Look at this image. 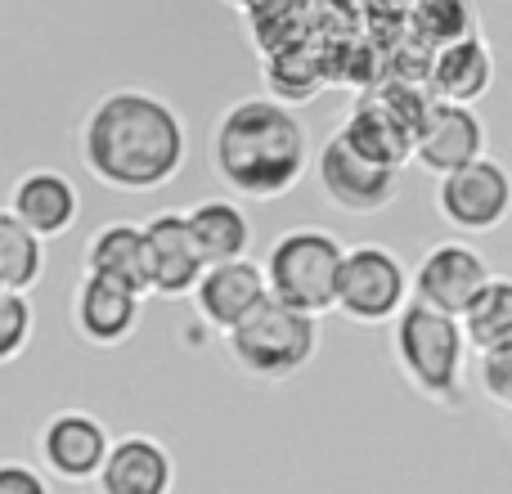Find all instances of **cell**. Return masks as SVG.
I'll list each match as a JSON object with an SVG mask.
<instances>
[{"label":"cell","mask_w":512,"mask_h":494,"mask_svg":"<svg viewBox=\"0 0 512 494\" xmlns=\"http://www.w3.org/2000/svg\"><path fill=\"white\" fill-rule=\"evenodd\" d=\"M81 167L113 194H153L189 162V126L171 99L117 86L90 104L77 131Z\"/></svg>","instance_id":"1"},{"label":"cell","mask_w":512,"mask_h":494,"mask_svg":"<svg viewBox=\"0 0 512 494\" xmlns=\"http://www.w3.org/2000/svg\"><path fill=\"white\" fill-rule=\"evenodd\" d=\"M5 207L27 225V230H36L45 243H50V239H63V234L77 225L81 194H77V185H72L63 171L32 167V171H23V176L14 180Z\"/></svg>","instance_id":"18"},{"label":"cell","mask_w":512,"mask_h":494,"mask_svg":"<svg viewBox=\"0 0 512 494\" xmlns=\"http://www.w3.org/2000/svg\"><path fill=\"white\" fill-rule=\"evenodd\" d=\"M265 297H270V283H265V265L252 261V256L207 265L203 279H198L194 292H189V301H194L198 319H203L212 333H221V337L234 333V328H239Z\"/></svg>","instance_id":"13"},{"label":"cell","mask_w":512,"mask_h":494,"mask_svg":"<svg viewBox=\"0 0 512 494\" xmlns=\"http://www.w3.org/2000/svg\"><path fill=\"white\" fill-rule=\"evenodd\" d=\"M490 261L481 256V247H472L468 239H441L432 243L414 265V301L445 315H459L477 301V292L490 283Z\"/></svg>","instance_id":"10"},{"label":"cell","mask_w":512,"mask_h":494,"mask_svg":"<svg viewBox=\"0 0 512 494\" xmlns=\"http://www.w3.org/2000/svg\"><path fill=\"white\" fill-rule=\"evenodd\" d=\"M225 5H234V9H252V5H261V0H225Z\"/></svg>","instance_id":"27"},{"label":"cell","mask_w":512,"mask_h":494,"mask_svg":"<svg viewBox=\"0 0 512 494\" xmlns=\"http://www.w3.org/2000/svg\"><path fill=\"white\" fill-rule=\"evenodd\" d=\"M230 360L252 382H288L319 355V319L265 297L234 333H225Z\"/></svg>","instance_id":"4"},{"label":"cell","mask_w":512,"mask_h":494,"mask_svg":"<svg viewBox=\"0 0 512 494\" xmlns=\"http://www.w3.org/2000/svg\"><path fill=\"white\" fill-rule=\"evenodd\" d=\"M185 216H189V230H194V243L207 265L252 256V221L234 198H198Z\"/></svg>","instance_id":"19"},{"label":"cell","mask_w":512,"mask_h":494,"mask_svg":"<svg viewBox=\"0 0 512 494\" xmlns=\"http://www.w3.org/2000/svg\"><path fill=\"white\" fill-rule=\"evenodd\" d=\"M346 243L333 230L319 225H301V230H283L265 252V283L270 297L292 310L324 319L337 310V279H342Z\"/></svg>","instance_id":"5"},{"label":"cell","mask_w":512,"mask_h":494,"mask_svg":"<svg viewBox=\"0 0 512 494\" xmlns=\"http://www.w3.org/2000/svg\"><path fill=\"white\" fill-rule=\"evenodd\" d=\"M463 333H468L472 355L512 342V274H490L477 301L463 310Z\"/></svg>","instance_id":"22"},{"label":"cell","mask_w":512,"mask_h":494,"mask_svg":"<svg viewBox=\"0 0 512 494\" xmlns=\"http://www.w3.org/2000/svg\"><path fill=\"white\" fill-rule=\"evenodd\" d=\"M436 212L450 230L468 234H495L512 216V171L499 158H477L468 167L436 176Z\"/></svg>","instance_id":"7"},{"label":"cell","mask_w":512,"mask_h":494,"mask_svg":"<svg viewBox=\"0 0 512 494\" xmlns=\"http://www.w3.org/2000/svg\"><path fill=\"white\" fill-rule=\"evenodd\" d=\"M477 387L495 409L512 414V342L477 355Z\"/></svg>","instance_id":"25"},{"label":"cell","mask_w":512,"mask_h":494,"mask_svg":"<svg viewBox=\"0 0 512 494\" xmlns=\"http://www.w3.org/2000/svg\"><path fill=\"white\" fill-rule=\"evenodd\" d=\"M140 306H144V292L135 283L86 270L77 279V292H72V328H77L81 342L99 346V351H113V346L135 337Z\"/></svg>","instance_id":"12"},{"label":"cell","mask_w":512,"mask_h":494,"mask_svg":"<svg viewBox=\"0 0 512 494\" xmlns=\"http://www.w3.org/2000/svg\"><path fill=\"white\" fill-rule=\"evenodd\" d=\"M144 247H149V292L153 297H189L194 283L203 279L207 261L194 243L189 230V216L167 207V212H153L144 221Z\"/></svg>","instance_id":"14"},{"label":"cell","mask_w":512,"mask_h":494,"mask_svg":"<svg viewBox=\"0 0 512 494\" xmlns=\"http://www.w3.org/2000/svg\"><path fill=\"white\" fill-rule=\"evenodd\" d=\"M490 131L477 104H450V99H432L414 131V162L432 176H450V171L468 167V162L486 158Z\"/></svg>","instance_id":"11"},{"label":"cell","mask_w":512,"mask_h":494,"mask_svg":"<svg viewBox=\"0 0 512 494\" xmlns=\"http://www.w3.org/2000/svg\"><path fill=\"white\" fill-rule=\"evenodd\" d=\"M0 494H54L45 468H32L23 459H0Z\"/></svg>","instance_id":"26"},{"label":"cell","mask_w":512,"mask_h":494,"mask_svg":"<svg viewBox=\"0 0 512 494\" xmlns=\"http://www.w3.org/2000/svg\"><path fill=\"white\" fill-rule=\"evenodd\" d=\"M468 355L472 346L459 315H445L409 297V306L391 319V360L400 378L432 405H468Z\"/></svg>","instance_id":"3"},{"label":"cell","mask_w":512,"mask_h":494,"mask_svg":"<svg viewBox=\"0 0 512 494\" xmlns=\"http://www.w3.org/2000/svg\"><path fill=\"white\" fill-rule=\"evenodd\" d=\"M45 279V239L0 207V288L32 292Z\"/></svg>","instance_id":"21"},{"label":"cell","mask_w":512,"mask_h":494,"mask_svg":"<svg viewBox=\"0 0 512 494\" xmlns=\"http://www.w3.org/2000/svg\"><path fill=\"white\" fill-rule=\"evenodd\" d=\"M414 297L409 265L387 243H355L346 247L342 279H337V315L360 328H382L400 315Z\"/></svg>","instance_id":"6"},{"label":"cell","mask_w":512,"mask_h":494,"mask_svg":"<svg viewBox=\"0 0 512 494\" xmlns=\"http://www.w3.org/2000/svg\"><path fill=\"white\" fill-rule=\"evenodd\" d=\"M414 27L427 45H450L481 32V18L472 0H414Z\"/></svg>","instance_id":"23"},{"label":"cell","mask_w":512,"mask_h":494,"mask_svg":"<svg viewBox=\"0 0 512 494\" xmlns=\"http://www.w3.org/2000/svg\"><path fill=\"white\" fill-rule=\"evenodd\" d=\"M337 135H342L355 153L378 162V167L400 171L405 162H414V122H409L405 113H396L378 90L355 99L351 113H346L342 126H337Z\"/></svg>","instance_id":"17"},{"label":"cell","mask_w":512,"mask_h":494,"mask_svg":"<svg viewBox=\"0 0 512 494\" xmlns=\"http://www.w3.org/2000/svg\"><path fill=\"white\" fill-rule=\"evenodd\" d=\"M36 333V306L27 292H9L0 288V369L14 364L18 355L32 346Z\"/></svg>","instance_id":"24"},{"label":"cell","mask_w":512,"mask_h":494,"mask_svg":"<svg viewBox=\"0 0 512 494\" xmlns=\"http://www.w3.org/2000/svg\"><path fill=\"white\" fill-rule=\"evenodd\" d=\"M495 77H499L495 50H490V41L481 32L450 45H436L423 72L432 99H450V104H481L495 90Z\"/></svg>","instance_id":"16"},{"label":"cell","mask_w":512,"mask_h":494,"mask_svg":"<svg viewBox=\"0 0 512 494\" xmlns=\"http://www.w3.org/2000/svg\"><path fill=\"white\" fill-rule=\"evenodd\" d=\"M95 494H176V454L149 432L113 436Z\"/></svg>","instance_id":"15"},{"label":"cell","mask_w":512,"mask_h":494,"mask_svg":"<svg viewBox=\"0 0 512 494\" xmlns=\"http://www.w3.org/2000/svg\"><path fill=\"white\" fill-rule=\"evenodd\" d=\"M212 171L239 198L274 203L292 194L310 171V131L297 108L274 95L234 99L212 126Z\"/></svg>","instance_id":"2"},{"label":"cell","mask_w":512,"mask_h":494,"mask_svg":"<svg viewBox=\"0 0 512 494\" xmlns=\"http://www.w3.org/2000/svg\"><path fill=\"white\" fill-rule=\"evenodd\" d=\"M108 450H113V432L99 414L90 409H59L41 423L36 432V454H41V468L54 481H68V486H95L99 468H104Z\"/></svg>","instance_id":"9"},{"label":"cell","mask_w":512,"mask_h":494,"mask_svg":"<svg viewBox=\"0 0 512 494\" xmlns=\"http://www.w3.org/2000/svg\"><path fill=\"white\" fill-rule=\"evenodd\" d=\"M81 261H86V270L135 283V288L149 297V247H144V225H131V221L99 225V230L86 239Z\"/></svg>","instance_id":"20"},{"label":"cell","mask_w":512,"mask_h":494,"mask_svg":"<svg viewBox=\"0 0 512 494\" xmlns=\"http://www.w3.org/2000/svg\"><path fill=\"white\" fill-rule=\"evenodd\" d=\"M310 167H315L324 203L337 207V212H346V216H378L400 198V171L369 162L364 153H355L337 131L319 144V153H315Z\"/></svg>","instance_id":"8"}]
</instances>
